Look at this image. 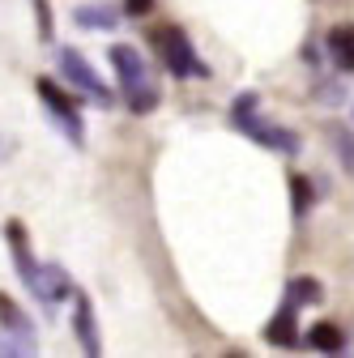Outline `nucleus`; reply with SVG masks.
Returning <instances> with one entry per match:
<instances>
[{"mask_svg": "<svg viewBox=\"0 0 354 358\" xmlns=\"http://www.w3.org/2000/svg\"><path fill=\"white\" fill-rule=\"evenodd\" d=\"M5 243H9V256H13V268H17L22 286L38 299V307L48 311V320H52L56 311H60V303L77 294L73 278L64 273L60 264H52V260H48V264H38V260H34V252H30V235H26V222H17V217L5 222Z\"/></svg>", "mask_w": 354, "mask_h": 358, "instance_id": "f257e3e1", "label": "nucleus"}, {"mask_svg": "<svg viewBox=\"0 0 354 358\" xmlns=\"http://www.w3.org/2000/svg\"><path fill=\"white\" fill-rule=\"evenodd\" d=\"M231 124L243 132L248 141L274 150V154H282V158H299V154H303V137H299L295 128H282V124H274V120H264V115H260V99L252 94V90H243V94L231 103Z\"/></svg>", "mask_w": 354, "mask_h": 358, "instance_id": "f03ea898", "label": "nucleus"}, {"mask_svg": "<svg viewBox=\"0 0 354 358\" xmlns=\"http://www.w3.org/2000/svg\"><path fill=\"white\" fill-rule=\"evenodd\" d=\"M111 69H115V81H120V94L128 103L132 115H150L158 107V85L150 81V64L141 60V52L132 43H111L107 52Z\"/></svg>", "mask_w": 354, "mask_h": 358, "instance_id": "7ed1b4c3", "label": "nucleus"}, {"mask_svg": "<svg viewBox=\"0 0 354 358\" xmlns=\"http://www.w3.org/2000/svg\"><path fill=\"white\" fill-rule=\"evenodd\" d=\"M154 48H158V56H162V64H167L171 77H180V81L209 77V64L192 48V38L184 34V26H171V22L167 26H154Z\"/></svg>", "mask_w": 354, "mask_h": 358, "instance_id": "20e7f679", "label": "nucleus"}, {"mask_svg": "<svg viewBox=\"0 0 354 358\" xmlns=\"http://www.w3.org/2000/svg\"><path fill=\"white\" fill-rule=\"evenodd\" d=\"M34 94H38L43 111H48V120L60 128V137H64L69 145H85V124H81V111H77L73 94H64V90H60L56 81H48V77L34 81Z\"/></svg>", "mask_w": 354, "mask_h": 358, "instance_id": "39448f33", "label": "nucleus"}, {"mask_svg": "<svg viewBox=\"0 0 354 358\" xmlns=\"http://www.w3.org/2000/svg\"><path fill=\"white\" fill-rule=\"evenodd\" d=\"M56 64H60V77H64L73 90H81V99H90V103H99V107H111V103H115L111 90H107V81L94 73V64L85 60L77 48H60V52H56Z\"/></svg>", "mask_w": 354, "mask_h": 358, "instance_id": "423d86ee", "label": "nucleus"}, {"mask_svg": "<svg viewBox=\"0 0 354 358\" xmlns=\"http://www.w3.org/2000/svg\"><path fill=\"white\" fill-rule=\"evenodd\" d=\"M73 329H77V345H81V354H90V358H99V354H103L99 316H94V299L85 294V290H77V294H73Z\"/></svg>", "mask_w": 354, "mask_h": 358, "instance_id": "0eeeda50", "label": "nucleus"}, {"mask_svg": "<svg viewBox=\"0 0 354 358\" xmlns=\"http://www.w3.org/2000/svg\"><path fill=\"white\" fill-rule=\"evenodd\" d=\"M264 341H269L274 350H295L303 337H299V303L282 299V307L274 311V320L264 324Z\"/></svg>", "mask_w": 354, "mask_h": 358, "instance_id": "6e6552de", "label": "nucleus"}, {"mask_svg": "<svg viewBox=\"0 0 354 358\" xmlns=\"http://www.w3.org/2000/svg\"><path fill=\"white\" fill-rule=\"evenodd\" d=\"M325 52L337 64V73H354V26H333L325 34Z\"/></svg>", "mask_w": 354, "mask_h": 358, "instance_id": "1a4fd4ad", "label": "nucleus"}, {"mask_svg": "<svg viewBox=\"0 0 354 358\" xmlns=\"http://www.w3.org/2000/svg\"><path fill=\"white\" fill-rule=\"evenodd\" d=\"M0 329H9V333H17V337H26V341H34V320L26 316V311L0 290Z\"/></svg>", "mask_w": 354, "mask_h": 358, "instance_id": "9d476101", "label": "nucleus"}, {"mask_svg": "<svg viewBox=\"0 0 354 358\" xmlns=\"http://www.w3.org/2000/svg\"><path fill=\"white\" fill-rule=\"evenodd\" d=\"M73 22L85 26V30H115L120 26V13L111 5H77L73 9Z\"/></svg>", "mask_w": 354, "mask_h": 358, "instance_id": "9b49d317", "label": "nucleus"}, {"mask_svg": "<svg viewBox=\"0 0 354 358\" xmlns=\"http://www.w3.org/2000/svg\"><path fill=\"white\" fill-rule=\"evenodd\" d=\"M307 345L320 350V354H341L346 350V333L337 324H329V320H316L312 329H307Z\"/></svg>", "mask_w": 354, "mask_h": 358, "instance_id": "f8f14e48", "label": "nucleus"}, {"mask_svg": "<svg viewBox=\"0 0 354 358\" xmlns=\"http://www.w3.org/2000/svg\"><path fill=\"white\" fill-rule=\"evenodd\" d=\"M282 299H290V303H299V307H312V303H320V299H325V286H320L316 278L299 273V278H290V282H286Z\"/></svg>", "mask_w": 354, "mask_h": 358, "instance_id": "ddd939ff", "label": "nucleus"}, {"mask_svg": "<svg viewBox=\"0 0 354 358\" xmlns=\"http://www.w3.org/2000/svg\"><path fill=\"white\" fill-rule=\"evenodd\" d=\"M290 201H295V217H303L316 205V184L307 175H290Z\"/></svg>", "mask_w": 354, "mask_h": 358, "instance_id": "4468645a", "label": "nucleus"}, {"mask_svg": "<svg viewBox=\"0 0 354 358\" xmlns=\"http://www.w3.org/2000/svg\"><path fill=\"white\" fill-rule=\"evenodd\" d=\"M0 354L30 358V354H38V341H26V337H17V333H9V329H0Z\"/></svg>", "mask_w": 354, "mask_h": 358, "instance_id": "2eb2a0df", "label": "nucleus"}, {"mask_svg": "<svg viewBox=\"0 0 354 358\" xmlns=\"http://www.w3.org/2000/svg\"><path fill=\"white\" fill-rule=\"evenodd\" d=\"M333 145H337V158H341V166L354 175V132H350L346 124H333Z\"/></svg>", "mask_w": 354, "mask_h": 358, "instance_id": "dca6fc26", "label": "nucleus"}, {"mask_svg": "<svg viewBox=\"0 0 354 358\" xmlns=\"http://www.w3.org/2000/svg\"><path fill=\"white\" fill-rule=\"evenodd\" d=\"M34 17H38V43H52L56 38V13L48 0H34Z\"/></svg>", "mask_w": 354, "mask_h": 358, "instance_id": "f3484780", "label": "nucleus"}, {"mask_svg": "<svg viewBox=\"0 0 354 358\" xmlns=\"http://www.w3.org/2000/svg\"><path fill=\"white\" fill-rule=\"evenodd\" d=\"M150 9H154V0H124L128 17H150Z\"/></svg>", "mask_w": 354, "mask_h": 358, "instance_id": "a211bd4d", "label": "nucleus"}]
</instances>
